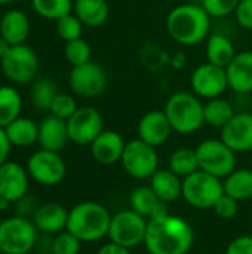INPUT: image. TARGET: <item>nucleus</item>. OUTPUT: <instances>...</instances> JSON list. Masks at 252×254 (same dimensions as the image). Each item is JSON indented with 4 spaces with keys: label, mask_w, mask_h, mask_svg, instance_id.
<instances>
[{
    "label": "nucleus",
    "mask_w": 252,
    "mask_h": 254,
    "mask_svg": "<svg viewBox=\"0 0 252 254\" xmlns=\"http://www.w3.org/2000/svg\"><path fill=\"white\" fill-rule=\"evenodd\" d=\"M193 244L195 231L184 217L165 213L147 222L144 246L150 254H187Z\"/></svg>",
    "instance_id": "f257e3e1"
},
{
    "label": "nucleus",
    "mask_w": 252,
    "mask_h": 254,
    "mask_svg": "<svg viewBox=\"0 0 252 254\" xmlns=\"http://www.w3.org/2000/svg\"><path fill=\"white\" fill-rule=\"evenodd\" d=\"M166 30L180 45L192 46L208 37L211 16L198 3H183L171 9L166 16Z\"/></svg>",
    "instance_id": "f03ea898"
},
{
    "label": "nucleus",
    "mask_w": 252,
    "mask_h": 254,
    "mask_svg": "<svg viewBox=\"0 0 252 254\" xmlns=\"http://www.w3.org/2000/svg\"><path fill=\"white\" fill-rule=\"evenodd\" d=\"M111 214L95 201H83L68 211L67 231L77 237L82 243H97L108 237Z\"/></svg>",
    "instance_id": "7ed1b4c3"
},
{
    "label": "nucleus",
    "mask_w": 252,
    "mask_h": 254,
    "mask_svg": "<svg viewBox=\"0 0 252 254\" xmlns=\"http://www.w3.org/2000/svg\"><path fill=\"white\" fill-rule=\"evenodd\" d=\"M172 129L178 134L187 135L199 131L203 124V104L196 94L180 91L172 94L163 109Z\"/></svg>",
    "instance_id": "20e7f679"
},
{
    "label": "nucleus",
    "mask_w": 252,
    "mask_h": 254,
    "mask_svg": "<svg viewBox=\"0 0 252 254\" xmlns=\"http://www.w3.org/2000/svg\"><path fill=\"white\" fill-rule=\"evenodd\" d=\"M224 195V185L221 179L208 174L202 170L183 179V195L184 201L198 210L214 208L215 202Z\"/></svg>",
    "instance_id": "39448f33"
},
{
    "label": "nucleus",
    "mask_w": 252,
    "mask_h": 254,
    "mask_svg": "<svg viewBox=\"0 0 252 254\" xmlns=\"http://www.w3.org/2000/svg\"><path fill=\"white\" fill-rule=\"evenodd\" d=\"M37 228L33 220L13 216L0 223V250L3 254H28L37 243Z\"/></svg>",
    "instance_id": "423d86ee"
},
{
    "label": "nucleus",
    "mask_w": 252,
    "mask_h": 254,
    "mask_svg": "<svg viewBox=\"0 0 252 254\" xmlns=\"http://www.w3.org/2000/svg\"><path fill=\"white\" fill-rule=\"evenodd\" d=\"M199 170L218 179H226L236 170V152H233L221 138H209L196 147Z\"/></svg>",
    "instance_id": "0eeeda50"
},
{
    "label": "nucleus",
    "mask_w": 252,
    "mask_h": 254,
    "mask_svg": "<svg viewBox=\"0 0 252 254\" xmlns=\"http://www.w3.org/2000/svg\"><path fill=\"white\" fill-rule=\"evenodd\" d=\"M147 219L135 213L134 210H122L111 216L108 238L111 243L125 249H135L144 244L147 232Z\"/></svg>",
    "instance_id": "6e6552de"
},
{
    "label": "nucleus",
    "mask_w": 252,
    "mask_h": 254,
    "mask_svg": "<svg viewBox=\"0 0 252 254\" xmlns=\"http://www.w3.org/2000/svg\"><path fill=\"white\" fill-rule=\"evenodd\" d=\"M120 162L126 174L137 180L150 179L159 170V155L156 147L140 138L126 143Z\"/></svg>",
    "instance_id": "1a4fd4ad"
},
{
    "label": "nucleus",
    "mask_w": 252,
    "mask_h": 254,
    "mask_svg": "<svg viewBox=\"0 0 252 254\" xmlns=\"http://www.w3.org/2000/svg\"><path fill=\"white\" fill-rule=\"evenodd\" d=\"M27 173L31 180L42 186H56L65 179L67 165L59 152L40 149L28 158Z\"/></svg>",
    "instance_id": "9d476101"
},
{
    "label": "nucleus",
    "mask_w": 252,
    "mask_h": 254,
    "mask_svg": "<svg viewBox=\"0 0 252 254\" xmlns=\"http://www.w3.org/2000/svg\"><path fill=\"white\" fill-rule=\"evenodd\" d=\"M0 67L4 77L15 83L31 82L39 70V58L27 45L10 46L7 54L0 60Z\"/></svg>",
    "instance_id": "9b49d317"
},
{
    "label": "nucleus",
    "mask_w": 252,
    "mask_h": 254,
    "mask_svg": "<svg viewBox=\"0 0 252 254\" xmlns=\"http://www.w3.org/2000/svg\"><path fill=\"white\" fill-rule=\"evenodd\" d=\"M71 91L83 98H94L101 95L108 83L107 73L98 63L89 61L71 68L68 76Z\"/></svg>",
    "instance_id": "f8f14e48"
},
{
    "label": "nucleus",
    "mask_w": 252,
    "mask_h": 254,
    "mask_svg": "<svg viewBox=\"0 0 252 254\" xmlns=\"http://www.w3.org/2000/svg\"><path fill=\"white\" fill-rule=\"evenodd\" d=\"M190 85L193 94H196L199 98H217L229 88L227 71L215 64L203 63L193 70L190 76Z\"/></svg>",
    "instance_id": "ddd939ff"
},
{
    "label": "nucleus",
    "mask_w": 252,
    "mask_h": 254,
    "mask_svg": "<svg viewBox=\"0 0 252 254\" xmlns=\"http://www.w3.org/2000/svg\"><path fill=\"white\" fill-rule=\"evenodd\" d=\"M102 116L94 107H79L71 118L67 119L70 141L79 146H91L92 141L104 131Z\"/></svg>",
    "instance_id": "4468645a"
},
{
    "label": "nucleus",
    "mask_w": 252,
    "mask_h": 254,
    "mask_svg": "<svg viewBox=\"0 0 252 254\" xmlns=\"http://www.w3.org/2000/svg\"><path fill=\"white\" fill-rule=\"evenodd\" d=\"M30 176L22 165L6 161L0 167V198L15 204L27 196Z\"/></svg>",
    "instance_id": "2eb2a0df"
},
{
    "label": "nucleus",
    "mask_w": 252,
    "mask_h": 254,
    "mask_svg": "<svg viewBox=\"0 0 252 254\" xmlns=\"http://www.w3.org/2000/svg\"><path fill=\"white\" fill-rule=\"evenodd\" d=\"M221 140L236 153L252 150V113H236L221 129Z\"/></svg>",
    "instance_id": "dca6fc26"
},
{
    "label": "nucleus",
    "mask_w": 252,
    "mask_h": 254,
    "mask_svg": "<svg viewBox=\"0 0 252 254\" xmlns=\"http://www.w3.org/2000/svg\"><path fill=\"white\" fill-rule=\"evenodd\" d=\"M172 131L163 110H150L138 122V138L153 147L165 144Z\"/></svg>",
    "instance_id": "f3484780"
},
{
    "label": "nucleus",
    "mask_w": 252,
    "mask_h": 254,
    "mask_svg": "<svg viewBox=\"0 0 252 254\" xmlns=\"http://www.w3.org/2000/svg\"><path fill=\"white\" fill-rule=\"evenodd\" d=\"M126 141L114 129H104L91 144L94 159L101 165H114L122 159Z\"/></svg>",
    "instance_id": "a211bd4d"
},
{
    "label": "nucleus",
    "mask_w": 252,
    "mask_h": 254,
    "mask_svg": "<svg viewBox=\"0 0 252 254\" xmlns=\"http://www.w3.org/2000/svg\"><path fill=\"white\" fill-rule=\"evenodd\" d=\"M68 211L58 202H46L39 205L31 216V220L39 232L59 234L67 229Z\"/></svg>",
    "instance_id": "6ab92c4d"
},
{
    "label": "nucleus",
    "mask_w": 252,
    "mask_h": 254,
    "mask_svg": "<svg viewBox=\"0 0 252 254\" xmlns=\"http://www.w3.org/2000/svg\"><path fill=\"white\" fill-rule=\"evenodd\" d=\"M68 141H70V137H68V129H67V121L59 119L53 115H49L39 124L37 143L40 144L42 149L61 152Z\"/></svg>",
    "instance_id": "aec40b11"
},
{
    "label": "nucleus",
    "mask_w": 252,
    "mask_h": 254,
    "mask_svg": "<svg viewBox=\"0 0 252 254\" xmlns=\"http://www.w3.org/2000/svg\"><path fill=\"white\" fill-rule=\"evenodd\" d=\"M229 88L238 94L252 92V52L244 51L235 55L226 67Z\"/></svg>",
    "instance_id": "412c9836"
},
{
    "label": "nucleus",
    "mask_w": 252,
    "mask_h": 254,
    "mask_svg": "<svg viewBox=\"0 0 252 254\" xmlns=\"http://www.w3.org/2000/svg\"><path fill=\"white\" fill-rule=\"evenodd\" d=\"M166 205L150 186H140L134 189L129 195V207L144 219L150 220L162 216L166 211Z\"/></svg>",
    "instance_id": "4be33fe9"
},
{
    "label": "nucleus",
    "mask_w": 252,
    "mask_h": 254,
    "mask_svg": "<svg viewBox=\"0 0 252 254\" xmlns=\"http://www.w3.org/2000/svg\"><path fill=\"white\" fill-rule=\"evenodd\" d=\"M30 34V19L28 16L19 10L12 9L7 10L0 19V36L10 45H24Z\"/></svg>",
    "instance_id": "5701e85b"
},
{
    "label": "nucleus",
    "mask_w": 252,
    "mask_h": 254,
    "mask_svg": "<svg viewBox=\"0 0 252 254\" xmlns=\"http://www.w3.org/2000/svg\"><path fill=\"white\" fill-rule=\"evenodd\" d=\"M150 188L165 204H171L183 195V179L171 170H157L150 177Z\"/></svg>",
    "instance_id": "b1692460"
},
{
    "label": "nucleus",
    "mask_w": 252,
    "mask_h": 254,
    "mask_svg": "<svg viewBox=\"0 0 252 254\" xmlns=\"http://www.w3.org/2000/svg\"><path fill=\"white\" fill-rule=\"evenodd\" d=\"M74 15L86 27H101L110 15L107 0H74Z\"/></svg>",
    "instance_id": "393cba45"
},
{
    "label": "nucleus",
    "mask_w": 252,
    "mask_h": 254,
    "mask_svg": "<svg viewBox=\"0 0 252 254\" xmlns=\"http://www.w3.org/2000/svg\"><path fill=\"white\" fill-rule=\"evenodd\" d=\"M6 135L12 146L28 147L37 141L39 137V125L28 118H16L6 128Z\"/></svg>",
    "instance_id": "a878e982"
},
{
    "label": "nucleus",
    "mask_w": 252,
    "mask_h": 254,
    "mask_svg": "<svg viewBox=\"0 0 252 254\" xmlns=\"http://www.w3.org/2000/svg\"><path fill=\"white\" fill-rule=\"evenodd\" d=\"M235 55H236L235 46H233L232 40L227 36L215 33V34L208 37V42H206L208 63L226 68L232 63Z\"/></svg>",
    "instance_id": "bb28decb"
},
{
    "label": "nucleus",
    "mask_w": 252,
    "mask_h": 254,
    "mask_svg": "<svg viewBox=\"0 0 252 254\" xmlns=\"http://www.w3.org/2000/svg\"><path fill=\"white\" fill-rule=\"evenodd\" d=\"M224 185V193L235 198L239 202L248 201L252 198V170L248 168H236L230 173Z\"/></svg>",
    "instance_id": "cd10ccee"
},
{
    "label": "nucleus",
    "mask_w": 252,
    "mask_h": 254,
    "mask_svg": "<svg viewBox=\"0 0 252 254\" xmlns=\"http://www.w3.org/2000/svg\"><path fill=\"white\" fill-rule=\"evenodd\" d=\"M235 109L230 101L217 97L212 100H208L206 104H203V118L205 124H208L212 128L223 129L235 116Z\"/></svg>",
    "instance_id": "c85d7f7f"
},
{
    "label": "nucleus",
    "mask_w": 252,
    "mask_h": 254,
    "mask_svg": "<svg viewBox=\"0 0 252 254\" xmlns=\"http://www.w3.org/2000/svg\"><path fill=\"white\" fill-rule=\"evenodd\" d=\"M22 98L13 86H0V127L6 128L10 122L19 118Z\"/></svg>",
    "instance_id": "c756f323"
},
{
    "label": "nucleus",
    "mask_w": 252,
    "mask_h": 254,
    "mask_svg": "<svg viewBox=\"0 0 252 254\" xmlns=\"http://www.w3.org/2000/svg\"><path fill=\"white\" fill-rule=\"evenodd\" d=\"M168 165L174 174H177L181 179H186L187 176H190L199 170V161H198L196 149L195 150L189 149V147L177 149L175 152L171 153Z\"/></svg>",
    "instance_id": "7c9ffc66"
},
{
    "label": "nucleus",
    "mask_w": 252,
    "mask_h": 254,
    "mask_svg": "<svg viewBox=\"0 0 252 254\" xmlns=\"http://www.w3.org/2000/svg\"><path fill=\"white\" fill-rule=\"evenodd\" d=\"M71 0H31L34 12L46 19L58 21L59 18L71 13L73 10Z\"/></svg>",
    "instance_id": "2f4dec72"
},
{
    "label": "nucleus",
    "mask_w": 252,
    "mask_h": 254,
    "mask_svg": "<svg viewBox=\"0 0 252 254\" xmlns=\"http://www.w3.org/2000/svg\"><path fill=\"white\" fill-rule=\"evenodd\" d=\"M56 94V86L50 79H40L34 83L31 89V101L36 109L49 110Z\"/></svg>",
    "instance_id": "473e14b6"
},
{
    "label": "nucleus",
    "mask_w": 252,
    "mask_h": 254,
    "mask_svg": "<svg viewBox=\"0 0 252 254\" xmlns=\"http://www.w3.org/2000/svg\"><path fill=\"white\" fill-rule=\"evenodd\" d=\"M64 54H65V58L68 60V63L73 67H76V65H82V64H86L91 61L92 49H91V45L85 39L79 37L76 40L65 43Z\"/></svg>",
    "instance_id": "72a5a7b5"
},
{
    "label": "nucleus",
    "mask_w": 252,
    "mask_h": 254,
    "mask_svg": "<svg viewBox=\"0 0 252 254\" xmlns=\"http://www.w3.org/2000/svg\"><path fill=\"white\" fill-rule=\"evenodd\" d=\"M82 31H83V24L73 13H68L56 21V33L62 40H65V43L82 37Z\"/></svg>",
    "instance_id": "f704fd0d"
},
{
    "label": "nucleus",
    "mask_w": 252,
    "mask_h": 254,
    "mask_svg": "<svg viewBox=\"0 0 252 254\" xmlns=\"http://www.w3.org/2000/svg\"><path fill=\"white\" fill-rule=\"evenodd\" d=\"M82 241L67 229L56 234L50 244L52 254H79Z\"/></svg>",
    "instance_id": "c9c22d12"
},
{
    "label": "nucleus",
    "mask_w": 252,
    "mask_h": 254,
    "mask_svg": "<svg viewBox=\"0 0 252 254\" xmlns=\"http://www.w3.org/2000/svg\"><path fill=\"white\" fill-rule=\"evenodd\" d=\"M77 104H76V100L68 95V94H64V92H58L50 104V115L59 118V119H64L67 121L68 118L73 116V113L77 110Z\"/></svg>",
    "instance_id": "e433bc0d"
},
{
    "label": "nucleus",
    "mask_w": 252,
    "mask_h": 254,
    "mask_svg": "<svg viewBox=\"0 0 252 254\" xmlns=\"http://www.w3.org/2000/svg\"><path fill=\"white\" fill-rule=\"evenodd\" d=\"M241 0H202V7L211 18H224L235 13Z\"/></svg>",
    "instance_id": "4c0bfd02"
},
{
    "label": "nucleus",
    "mask_w": 252,
    "mask_h": 254,
    "mask_svg": "<svg viewBox=\"0 0 252 254\" xmlns=\"http://www.w3.org/2000/svg\"><path fill=\"white\" fill-rule=\"evenodd\" d=\"M215 211V214L221 219L230 220L233 219L238 213H239V201H236L235 198L229 196V195H223L214 205L212 208Z\"/></svg>",
    "instance_id": "58836bf2"
},
{
    "label": "nucleus",
    "mask_w": 252,
    "mask_h": 254,
    "mask_svg": "<svg viewBox=\"0 0 252 254\" xmlns=\"http://www.w3.org/2000/svg\"><path fill=\"white\" fill-rule=\"evenodd\" d=\"M235 15L242 28L252 30V0H241Z\"/></svg>",
    "instance_id": "ea45409f"
},
{
    "label": "nucleus",
    "mask_w": 252,
    "mask_h": 254,
    "mask_svg": "<svg viewBox=\"0 0 252 254\" xmlns=\"http://www.w3.org/2000/svg\"><path fill=\"white\" fill-rule=\"evenodd\" d=\"M226 254H252V235L235 238L226 249Z\"/></svg>",
    "instance_id": "a19ab883"
},
{
    "label": "nucleus",
    "mask_w": 252,
    "mask_h": 254,
    "mask_svg": "<svg viewBox=\"0 0 252 254\" xmlns=\"http://www.w3.org/2000/svg\"><path fill=\"white\" fill-rule=\"evenodd\" d=\"M10 147H12V144L6 135V131H4V128L0 127V167L7 161L9 153H10Z\"/></svg>",
    "instance_id": "79ce46f5"
},
{
    "label": "nucleus",
    "mask_w": 252,
    "mask_h": 254,
    "mask_svg": "<svg viewBox=\"0 0 252 254\" xmlns=\"http://www.w3.org/2000/svg\"><path fill=\"white\" fill-rule=\"evenodd\" d=\"M95 254H131L129 249H125L122 246H117L114 243H108V244H104L98 249V252Z\"/></svg>",
    "instance_id": "37998d69"
},
{
    "label": "nucleus",
    "mask_w": 252,
    "mask_h": 254,
    "mask_svg": "<svg viewBox=\"0 0 252 254\" xmlns=\"http://www.w3.org/2000/svg\"><path fill=\"white\" fill-rule=\"evenodd\" d=\"M9 48H10V45L0 36V60L7 54V51H9Z\"/></svg>",
    "instance_id": "c03bdc74"
},
{
    "label": "nucleus",
    "mask_w": 252,
    "mask_h": 254,
    "mask_svg": "<svg viewBox=\"0 0 252 254\" xmlns=\"http://www.w3.org/2000/svg\"><path fill=\"white\" fill-rule=\"evenodd\" d=\"M9 205H10V202H9V201H6V199L0 198V211H6V210L9 208Z\"/></svg>",
    "instance_id": "a18cd8bd"
},
{
    "label": "nucleus",
    "mask_w": 252,
    "mask_h": 254,
    "mask_svg": "<svg viewBox=\"0 0 252 254\" xmlns=\"http://www.w3.org/2000/svg\"><path fill=\"white\" fill-rule=\"evenodd\" d=\"M12 1H15V0H0V4H9Z\"/></svg>",
    "instance_id": "49530a36"
},
{
    "label": "nucleus",
    "mask_w": 252,
    "mask_h": 254,
    "mask_svg": "<svg viewBox=\"0 0 252 254\" xmlns=\"http://www.w3.org/2000/svg\"><path fill=\"white\" fill-rule=\"evenodd\" d=\"M189 3H198V4H201L202 0H189Z\"/></svg>",
    "instance_id": "de8ad7c7"
},
{
    "label": "nucleus",
    "mask_w": 252,
    "mask_h": 254,
    "mask_svg": "<svg viewBox=\"0 0 252 254\" xmlns=\"http://www.w3.org/2000/svg\"><path fill=\"white\" fill-rule=\"evenodd\" d=\"M0 254H3V253H1V250H0Z\"/></svg>",
    "instance_id": "09e8293b"
},
{
    "label": "nucleus",
    "mask_w": 252,
    "mask_h": 254,
    "mask_svg": "<svg viewBox=\"0 0 252 254\" xmlns=\"http://www.w3.org/2000/svg\"><path fill=\"white\" fill-rule=\"evenodd\" d=\"M0 223H1V219H0Z\"/></svg>",
    "instance_id": "8fccbe9b"
}]
</instances>
